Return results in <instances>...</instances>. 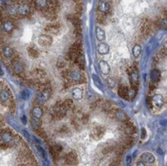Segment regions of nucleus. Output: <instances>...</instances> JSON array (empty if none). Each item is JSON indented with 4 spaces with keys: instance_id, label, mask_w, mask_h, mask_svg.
Segmentation results:
<instances>
[{
    "instance_id": "f257e3e1",
    "label": "nucleus",
    "mask_w": 167,
    "mask_h": 166,
    "mask_svg": "<svg viewBox=\"0 0 167 166\" xmlns=\"http://www.w3.org/2000/svg\"><path fill=\"white\" fill-rule=\"evenodd\" d=\"M67 111L68 110H67L64 105H63V102L59 101V102H57L50 108V115L53 119L59 120V119L64 118L67 114Z\"/></svg>"
},
{
    "instance_id": "f03ea898",
    "label": "nucleus",
    "mask_w": 167,
    "mask_h": 166,
    "mask_svg": "<svg viewBox=\"0 0 167 166\" xmlns=\"http://www.w3.org/2000/svg\"><path fill=\"white\" fill-rule=\"evenodd\" d=\"M0 54L3 57V59L5 60H11L12 57L15 54V51H14V48L11 47L10 45H7V44H3L0 48Z\"/></svg>"
},
{
    "instance_id": "7ed1b4c3",
    "label": "nucleus",
    "mask_w": 167,
    "mask_h": 166,
    "mask_svg": "<svg viewBox=\"0 0 167 166\" xmlns=\"http://www.w3.org/2000/svg\"><path fill=\"white\" fill-rule=\"evenodd\" d=\"M51 96V88H47L44 90H40V92L38 93V95L36 96V102L40 106V105L45 104L48 99Z\"/></svg>"
},
{
    "instance_id": "20e7f679",
    "label": "nucleus",
    "mask_w": 167,
    "mask_h": 166,
    "mask_svg": "<svg viewBox=\"0 0 167 166\" xmlns=\"http://www.w3.org/2000/svg\"><path fill=\"white\" fill-rule=\"evenodd\" d=\"M81 54V46L79 42H75L67 53V58L68 60H75L79 55Z\"/></svg>"
},
{
    "instance_id": "39448f33",
    "label": "nucleus",
    "mask_w": 167,
    "mask_h": 166,
    "mask_svg": "<svg viewBox=\"0 0 167 166\" xmlns=\"http://www.w3.org/2000/svg\"><path fill=\"white\" fill-rule=\"evenodd\" d=\"M104 133H105V128L101 126V125H96V126H94L92 128V130H91L90 136L95 140H99L103 137Z\"/></svg>"
},
{
    "instance_id": "423d86ee",
    "label": "nucleus",
    "mask_w": 167,
    "mask_h": 166,
    "mask_svg": "<svg viewBox=\"0 0 167 166\" xmlns=\"http://www.w3.org/2000/svg\"><path fill=\"white\" fill-rule=\"evenodd\" d=\"M64 161L67 165L69 166H75L78 163V156L77 153L75 151H70L68 152L64 157Z\"/></svg>"
},
{
    "instance_id": "0eeeda50",
    "label": "nucleus",
    "mask_w": 167,
    "mask_h": 166,
    "mask_svg": "<svg viewBox=\"0 0 167 166\" xmlns=\"http://www.w3.org/2000/svg\"><path fill=\"white\" fill-rule=\"evenodd\" d=\"M151 99V107H154V108H161L163 105H164V102H165V100H164V97H163L162 95L160 94H156V95H154L152 98H150Z\"/></svg>"
},
{
    "instance_id": "6e6552de",
    "label": "nucleus",
    "mask_w": 167,
    "mask_h": 166,
    "mask_svg": "<svg viewBox=\"0 0 167 166\" xmlns=\"http://www.w3.org/2000/svg\"><path fill=\"white\" fill-rule=\"evenodd\" d=\"M2 30L7 34H10L15 30V23L11 19H6L2 21Z\"/></svg>"
},
{
    "instance_id": "1a4fd4ad",
    "label": "nucleus",
    "mask_w": 167,
    "mask_h": 166,
    "mask_svg": "<svg viewBox=\"0 0 167 166\" xmlns=\"http://www.w3.org/2000/svg\"><path fill=\"white\" fill-rule=\"evenodd\" d=\"M38 44L42 47H49L53 42V38L50 35L47 34H42L38 37Z\"/></svg>"
},
{
    "instance_id": "9d476101",
    "label": "nucleus",
    "mask_w": 167,
    "mask_h": 166,
    "mask_svg": "<svg viewBox=\"0 0 167 166\" xmlns=\"http://www.w3.org/2000/svg\"><path fill=\"white\" fill-rule=\"evenodd\" d=\"M68 78L71 80V81H73L75 83H82L83 80H84L83 75L80 73V72L75 71V70L68 72Z\"/></svg>"
},
{
    "instance_id": "9b49d317",
    "label": "nucleus",
    "mask_w": 167,
    "mask_h": 166,
    "mask_svg": "<svg viewBox=\"0 0 167 166\" xmlns=\"http://www.w3.org/2000/svg\"><path fill=\"white\" fill-rule=\"evenodd\" d=\"M151 29H152V24L148 19H144L141 23V32L145 36L149 35L151 33Z\"/></svg>"
},
{
    "instance_id": "f8f14e48",
    "label": "nucleus",
    "mask_w": 167,
    "mask_h": 166,
    "mask_svg": "<svg viewBox=\"0 0 167 166\" xmlns=\"http://www.w3.org/2000/svg\"><path fill=\"white\" fill-rule=\"evenodd\" d=\"M114 117L117 121H119V122L124 123L126 121H128V116H127V114L124 111L120 110V109H117V110L114 111Z\"/></svg>"
},
{
    "instance_id": "ddd939ff",
    "label": "nucleus",
    "mask_w": 167,
    "mask_h": 166,
    "mask_svg": "<svg viewBox=\"0 0 167 166\" xmlns=\"http://www.w3.org/2000/svg\"><path fill=\"white\" fill-rule=\"evenodd\" d=\"M124 131L127 135H129V136H132L134 134H136V132H137V129L136 127H135V125L132 123V122H130V121H128V122H125V126H124Z\"/></svg>"
},
{
    "instance_id": "4468645a",
    "label": "nucleus",
    "mask_w": 167,
    "mask_h": 166,
    "mask_svg": "<svg viewBox=\"0 0 167 166\" xmlns=\"http://www.w3.org/2000/svg\"><path fill=\"white\" fill-rule=\"evenodd\" d=\"M34 3H35V6L41 11L47 10L50 6L49 0H34Z\"/></svg>"
},
{
    "instance_id": "2eb2a0df",
    "label": "nucleus",
    "mask_w": 167,
    "mask_h": 166,
    "mask_svg": "<svg viewBox=\"0 0 167 166\" xmlns=\"http://www.w3.org/2000/svg\"><path fill=\"white\" fill-rule=\"evenodd\" d=\"M110 9V5L108 2L106 1H103V0H100V1L98 2V5H97V10L99 13L101 14H105L107 12L109 11Z\"/></svg>"
},
{
    "instance_id": "dca6fc26",
    "label": "nucleus",
    "mask_w": 167,
    "mask_h": 166,
    "mask_svg": "<svg viewBox=\"0 0 167 166\" xmlns=\"http://www.w3.org/2000/svg\"><path fill=\"white\" fill-rule=\"evenodd\" d=\"M43 109L41 108V106H39V105H36V106H34L32 108V110H31V115H32V118H35V119H41L42 116H43Z\"/></svg>"
},
{
    "instance_id": "f3484780",
    "label": "nucleus",
    "mask_w": 167,
    "mask_h": 166,
    "mask_svg": "<svg viewBox=\"0 0 167 166\" xmlns=\"http://www.w3.org/2000/svg\"><path fill=\"white\" fill-rule=\"evenodd\" d=\"M45 31L48 32L50 34H58L59 31H60V25L58 23H52L49 24L45 27Z\"/></svg>"
},
{
    "instance_id": "a211bd4d",
    "label": "nucleus",
    "mask_w": 167,
    "mask_h": 166,
    "mask_svg": "<svg viewBox=\"0 0 167 166\" xmlns=\"http://www.w3.org/2000/svg\"><path fill=\"white\" fill-rule=\"evenodd\" d=\"M62 150H63V148L61 145H59V144H54L50 148L51 155H52V157H54V158H59Z\"/></svg>"
},
{
    "instance_id": "6ab92c4d",
    "label": "nucleus",
    "mask_w": 167,
    "mask_h": 166,
    "mask_svg": "<svg viewBox=\"0 0 167 166\" xmlns=\"http://www.w3.org/2000/svg\"><path fill=\"white\" fill-rule=\"evenodd\" d=\"M130 80L133 86H137L139 82V73L136 68H132L130 72Z\"/></svg>"
},
{
    "instance_id": "aec40b11",
    "label": "nucleus",
    "mask_w": 167,
    "mask_h": 166,
    "mask_svg": "<svg viewBox=\"0 0 167 166\" xmlns=\"http://www.w3.org/2000/svg\"><path fill=\"white\" fill-rule=\"evenodd\" d=\"M141 158H142V161L144 163H149V164H152L155 162V157L152 153L150 152H144L143 154L141 155Z\"/></svg>"
},
{
    "instance_id": "412c9836",
    "label": "nucleus",
    "mask_w": 167,
    "mask_h": 166,
    "mask_svg": "<svg viewBox=\"0 0 167 166\" xmlns=\"http://www.w3.org/2000/svg\"><path fill=\"white\" fill-rule=\"evenodd\" d=\"M99 68H100V71L102 72L104 75H107L110 73V66L109 64L107 63L104 60H101L99 61Z\"/></svg>"
},
{
    "instance_id": "4be33fe9",
    "label": "nucleus",
    "mask_w": 167,
    "mask_h": 166,
    "mask_svg": "<svg viewBox=\"0 0 167 166\" xmlns=\"http://www.w3.org/2000/svg\"><path fill=\"white\" fill-rule=\"evenodd\" d=\"M97 50L100 54L102 55H105L109 52L110 50V47L107 43H99V45L97 47Z\"/></svg>"
},
{
    "instance_id": "5701e85b",
    "label": "nucleus",
    "mask_w": 167,
    "mask_h": 166,
    "mask_svg": "<svg viewBox=\"0 0 167 166\" xmlns=\"http://www.w3.org/2000/svg\"><path fill=\"white\" fill-rule=\"evenodd\" d=\"M134 143V138L128 135V137H126L122 140V147L123 148H129L130 146H132Z\"/></svg>"
},
{
    "instance_id": "b1692460",
    "label": "nucleus",
    "mask_w": 167,
    "mask_h": 166,
    "mask_svg": "<svg viewBox=\"0 0 167 166\" xmlns=\"http://www.w3.org/2000/svg\"><path fill=\"white\" fill-rule=\"evenodd\" d=\"M75 63L77 64V66L80 68V69H84L85 68V58H84V56H83L82 54H80L78 56V57L74 60Z\"/></svg>"
},
{
    "instance_id": "393cba45",
    "label": "nucleus",
    "mask_w": 167,
    "mask_h": 166,
    "mask_svg": "<svg viewBox=\"0 0 167 166\" xmlns=\"http://www.w3.org/2000/svg\"><path fill=\"white\" fill-rule=\"evenodd\" d=\"M72 97L74 99H76V100H80L82 97H83V91H82V89L81 88H74L73 90H72Z\"/></svg>"
},
{
    "instance_id": "a878e982",
    "label": "nucleus",
    "mask_w": 167,
    "mask_h": 166,
    "mask_svg": "<svg viewBox=\"0 0 167 166\" xmlns=\"http://www.w3.org/2000/svg\"><path fill=\"white\" fill-rule=\"evenodd\" d=\"M150 78L152 80V82L154 83H157L160 79V71L158 69H153L151 71V74H150Z\"/></svg>"
},
{
    "instance_id": "bb28decb",
    "label": "nucleus",
    "mask_w": 167,
    "mask_h": 166,
    "mask_svg": "<svg viewBox=\"0 0 167 166\" xmlns=\"http://www.w3.org/2000/svg\"><path fill=\"white\" fill-rule=\"evenodd\" d=\"M118 94L120 97L124 99H127V95H128V88L124 85H121V86H119L118 88Z\"/></svg>"
},
{
    "instance_id": "cd10ccee",
    "label": "nucleus",
    "mask_w": 167,
    "mask_h": 166,
    "mask_svg": "<svg viewBox=\"0 0 167 166\" xmlns=\"http://www.w3.org/2000/svg\"><path fill=\"white\" fill-rule=\"evenodd\" d=\"M96 37L99 41H103V40H105V37H106L104 29H102V28L99 26L96 27Z\"/></svg>"
},
{
    "instance_id": "c85d7f7f",
    "label": "nucleus",
    "mask_w": 167,
    "mask_h": 166,
    "mask_svg": "<svg viewBox=\"0 0 167 166\" xmlns=\"http://www.w3.org/2000/svg\"><path fill=\"white\" fill-rule=\"evenodd\" d=\"M27 52H28L30 57H32V58H37L39 56V52L34 46H29L27 48Z\"/></svg>"
},
{
    "instance_id": "c756f323",
    "label": "nucleus",
    "mask_w": 167,
    "mask_h": 166,
    "mask_svg": "<svg viewBox=\"0 0 167 166\" xmlns=\"http://www.w3.org/2000/svg\"><path fill=\"white\" fill-rule=\"evenodd\" d=\"M141 51H142V48L139 44H135L132 48V55L134 56L135 58L139 57V55L141 54Z\"/></svg>"
},
{
    "instance_id": "7c9ffc66",
    "label": "nucleus",
    "mask_w": 167,
    "mask_h": 166,
    "mask_svg": "<svg viewBox=\"0 0 167 166\" xmlns=\"http://www.w3.org/2000/svg\"><path fill=\"white\" fill-rule=\"evenodd\" d=\"M31 125H32V127L35 129V130H38V129H40V126H41L40 119L32 118V119H31Z\"/></svg>"
},
{
    "instance_id": "2f4dec72",
    "label": "nucleus",
    "mask_w": 167,
    "mask_h": 166,
    "mask_svg": "<svg viewBox=\"0 0 167 166\" xmlns=\"http://www.w3.org/2000/svg\"><path fill=\"white\" fill-rule=\"evenodd\" d=\"M59 133L62 135H69L70 134V129L68 126H66V125H62V126L59 128Z\"/></svg>"
},
{
    "instance_id": "473e14b6",
    "label": "nucleus",
    "mask_w": 167,
    "mask_h": 166,
    "mask_svg": "<svg viewBox=\"0 0 167 166\" xmlns=\"http://www.w3.org/2000/svg\"><path fill=\"white\" fill-rule=\"evenodd\" d=\"M135 96H136V90H135V88L128 89V95H127V99L132 100V99L135 98Z\"/></svg>"
},
{
    "instance_id": "72a5a7b5",
    "label": "nucleus",
    "mask_w": 167,
    "mask_h": 166,
    "mask_svg": "<svg viewBox=\"0 0 167 166\" xmlns=\"http://www.w3.org/2000/svg\"><path fill=\"white\" fill-rule=\"evenodd\" d=\"M63 105H64L67 110H68V109H71V108L74 106L73 101L71 100V99H66L65 101H63Z\"/></svg>"
},
{
    "instance_id": "f704fd0d",
    "label": "nucleus",
    "mask_w": 167,
    "mask_h": 166,
    "mask_svg": "<svg viewBox=\"0 0 167 166\" xmlns=\"http://www.w3.org/2000/svg\"><path fill=\"white\" fill-rule=\"evenodd\" d=\"M66 66V61H65V59L64 58H59L58 59V61H57V67L59 68H63V67H65Z\"/></svg>"
},
{
    "instance_id": "c9c22d12",
    "label": "nucleus",
    "mask_w": 167,
    "mask_h": 166,
    "mask_svg": "<svg viewBox=\"0 0 167 166\" xmlns=\"http://www.w3.org/2000/svg\"><path fill=\"white\" fill-rule=\"evenodd\" d=\"M102 109L105 111H109L111 109V103L108 102V101H106V102H104V104L102 105Z\"/></svg>"
},
{
    "instance_id": "e433bc0d",
    "label": "nucleus",
    "mask_w": 167,
    "mask_h": 166,
    "mask_svg": "<svg viewBox=\"0 0 167 166\" xmlns=\"http://www.w3.org/2000/svg\"><path fill=\"white\" fill-rule=\"evenodd\" d=\"M107 82H108V86H110L111 88H114L116 86V81H115L113 78H109L107 80Z\"/></svg>"
},
{
    "instance_id": "4c0bfd02",
    "label": "nucleus",
    "mask_w": 167,
    "mask_h": 166,
    "mask_svg": "<svg viewBox=\"0 0 167 166\" xmlns=\"http://www.w3.org/2000/svg\"><path fill=\"white\" fill-rule=\"evenodd\" d=\"M21 95H22V98H23V99H27V98L29 97L30 94H29V92L27 91V90H24V91L22 92V94H21Z\"/></svg>"
},
{
    "instance_id": "58836bf2",
    "label": "nucleus",
    "mask_w": 167,
    "mask_h": 166,
    "mask_svg": "<svg viewBox=\"0 0 167 166\" xmlns=\"http://www.w3.org/2000/svg\"><path fill=\"white\" fill-rule=\"evenodd\" d=\"M146 138V129L142 128L141 129V139H145Z\"/></svg>"
},
{
    "instance_id": "ea45409f",
    "label": "nucleus",
    "mask_w": 167,
    "mask_h": 166,
    "mask_svg": "<svg viewBox=\"0 0 167 166\" xmlns=\"http://www.w3.org/2000/svg\"><path fill=\"white\" fill-rule=\"evenodd\" d=\"M37 149H38V150L39 151H40V153H41V154H42V156L43 157H45V152H44V150H43V149L40 147V146H39V145H38V146H37Z\"/></svg>"
},
{
    "instance_id": "a19ab883",
    "label": "nucleus",
    "mask_w": 167,
    "mask_h": 166,
    "mask_svg": "<svg viewBox=\"0 0 167 166\" xmlns=\"http://www.w3.org/2000/svg\"><path fill=\"white\" fill-rule=\"evenodd\" d=\"M135 166H146V164H145L144 162H143L142 160H140V161H137V162H136V165H135Z\"/></svg>"
},
{
    "instance_id": "79ce46f5",
    "label": "nucleus",
    "mask_w": 167,
    "mask_h": 166,
    "mask_svg": "<svg viewBox=\"0 0 167 166\" xmlns=\"http://www.w3.org/2000/svg\"><path fill=\"white\" fill-rule=\"evenodd\" d=\"M58 0H49V2L50 3H57Z\"/></svg>"
},
{
    "instance_id": "37998d69",
    "label": "nucleus",
    "mask_w": 167,
    "mask_h": 166,
    "mask_svg": "<svg viewBox=\"0 0 167 166\" xmlns=\"http://www.w3.org/2000/svg\"><path fill=\"white\" fill-rule=\"evenodd\" d=\"M127 164H130V157H128V158H127Z\"/></svg>"
},
{
    "instance_id": "c03bdc74",
    "label": "nucleus",
    "mask_w": 167,
    "mask_h": 166,
    "mask_svg": "<svg viewBox=\"0 0 167 166\" xmlns=\"http://www.w3.org/2000/svg\"><path fill=\"white\" fill-rule=\"evenodd\" d=\"M113 166H120V165H119V164H115V165H113Z\"/></svg>"
}]
</instances>
